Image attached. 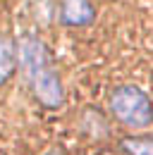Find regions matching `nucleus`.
<instances>
[{
	"label": "nucleus",
	"instance_id": "f257e3e1",
	"mask_svg": "<svg viewBox=\"0 0 153 155\" xmlns=\"http://www.w3.org/2000/svg\"><path fill=\"white\" fill-rule=\"evenodd\" d=\"M19 55H22V64L24 72L31 81V88L36 98L46 105V107H57L62 103V86L60 79L50 67V53L48 48L41 43L38 38H26L19 45Z\"/></svg>",
	"mask_w": 153,
	"mask_h": 155
},
{
	"label": "nucleus",
	"instance_id": "f03ea898",
	"mask_svg": "<svg viewBox=\"0 0 153 155\" xmlns=\"http://www.w3.org/2000/svg\"><path fill=\"white\" fill-rule=\"evenodd\" d=\"M113 115L129 127H148L151 124V100L136 86H117L110 96Z\"/></svg>",
	"mask_w": 153,
	"mask_h": 155
},
{
	"label": "nucleus",
	"instance_id": "7ed1b4c3",
	"mask_svg": "<svg viewBox=\"0 0 153 155\" xmlns=\"http://www.w3.org/2000/svg\"><path fill=\"white\" fill-rule=\"evenodd\" d=\"M60 17L65 24L84 26L93 19V7L89 0H62L60 2Z\"/></svg>",
	"mask_w": 153,
	"mask_h": 155
},
{
	"label": "nucleus",
	"instance_id": "20e7f679",
	"mask_svg": "<svg viewBox=\"0 0 153 155\" xmlns=\"http://www.w3.org/2000/svg\"><path fill=\"white\" fill-rule=\"evenodd\" d=\"M15 69V43L0 36V84H5Z\"/></svg>",
	"mask_w": 153,
	"mask_h": 155
},
{
	"label": "nucleus",
	"instance_id": "39448f33",
	"mask_svg": "<svg viewBox=\"0 0 153 155\" xmlns=\"http://www.w3.org/2000/svg\"><path fill=\"white\" fill-rule=\"evenodd\" d=\"M122 148L129 150L132 155H151V138H127L122 141Z\"/></svg>",
	"mask_w": 153,
	"mask_h": 155
}]
</instances>
